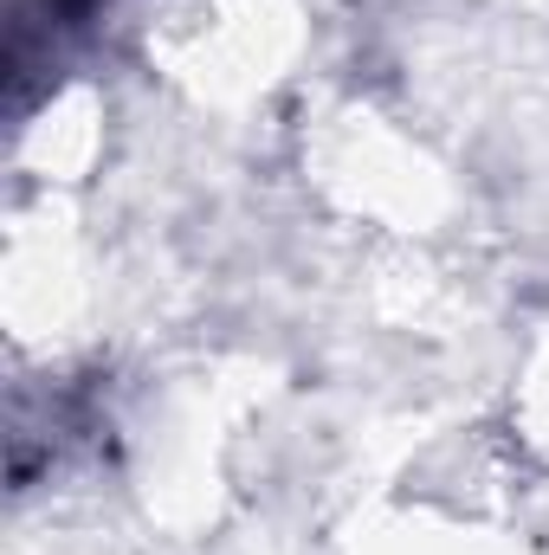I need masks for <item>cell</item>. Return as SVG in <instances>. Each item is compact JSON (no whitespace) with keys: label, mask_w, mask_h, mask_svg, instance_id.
<instances>
[{"label":"cell","mask_w":549,"mask_h":555,"mask_svg":"<svg viewBox=\"0 0 549 555\" xmlns=\"http://www.w3.org/2000/svg\"><path fill=\"white\" fill-rule=\"evenodd\" d=\"M59 7H65V13H85V7H91V0H59Z\"/></svg>","instance_id":"cell-1"}]
</instances>
